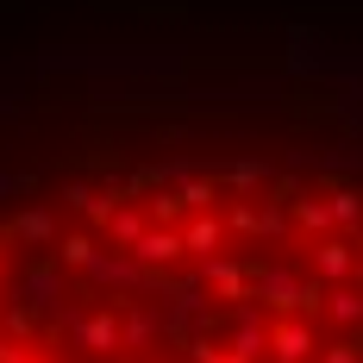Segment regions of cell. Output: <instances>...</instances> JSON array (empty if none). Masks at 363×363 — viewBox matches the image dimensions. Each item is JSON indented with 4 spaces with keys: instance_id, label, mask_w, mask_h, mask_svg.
Listing matches in <instances>:
<instances>
[{
    "instance_id": "obj_1",
    "label": "cell",
    "mask_w": 363,
    "mask_h": 363,
    "mask_svg": "<svg viewBox=\"0 0 363 363\" xmlns=\"http://www.w3.org/2000/svg\"><path fill=\"white\" fill-rule=\"evenodd\" d=\"M269 357H276V363H307V357H313V326L276 320V326H269Z\"/></svg>"
},
{
    "instance_id": "obj_2",
    "label": "cell",
    "mask_w": 363,
    "mask_h": 363,
    "mask_svg": "<svg viewBox=\"0 0 363 363\" xmlns=\"http://www.w3.org/2000/svg\"><path fill=\"white\" fill-rule=\"evenodd\" d=\"M132 251H138V263H176V257H188V245H182V232L157 225V232H145Z\"/></svg>"
},
{
    "instance_id": "obj_3",
    "label": "cell",
    "mask_w": 363,
    "mask_h": 363,
    "mask_svg": "<svg viewBox=\"0 0 363 363\" xmlns=\"http://www.w3.org/2000/svg\"><path fill=\"white\" fill-rule=\"evenodd\" d=\"M75 345H94V351H125V338H119V326H113V320H82V326H75Z\"/></svg>"
},
{
    "instance_id": "obj_4",
    "label": "cell",
    "mask_w": 363,
    "mask_h": 363,
    "mask_svg": "<svg viewBox=\"0 0 363 363\" xmlns=\"http://www.w3.org/2000/svg\"><path fill=\"white\" fill-rule=\"evenodd\" d=\"M313 269H320L326 282H338V276H351V245H338V238H326V245L313 251Z\"/></svg>"
},
{
    "instance_id": "obj_5",
    "label": "cell",
    "mask_w": 363,
    "mask_h": 363,
    "mask_svg": "<svg viewBox=\"0 0 363 363\" xmlns=\"http://www.w3.org/2000/svg\"><path fill=\"white\" fill-rule=\"evenodd\" d=\"M57 257H63L69 269H88L101 251H94V238H88V232H69V238H57Z\"/></svg>"
},
{
    "instance_id": "obj_6",
    "label": "cell",
    "mask_w": 363,
    "mask_h": 363,
    "mask_svg": "<svg viewBox=\"0 0 363 363\" xmlns=\"http://www.w3.org/2000/svg\"><path fill=\"white\" fill-rule=\"evenodd\" d=\"M13 232H19L26 245H57V225H50V213H19V219H13Z\"/></svg>"
},
{
    "instance_id": "obj_7",
    "label": "cell",
    "mask_w": 363,
    "mask_h": 363,
    "mask_svg": "<svg viewBox=\"0 0 363 363\" xmlns=\"http://www.w3.org/2000/svg\"><path fill=\"white\" fill-rule=\"evenodd\" d=\"M182 245L194 257H213V245H219V219H194L188 232H182Z\"/></svg>"
},
{
    "instance_id": "obj_8",
    "label": "cell",
    "mask_w": 363,
    "mask_h": 363,
    "mask_svg": "<svg viewBox=\"0 0 363 363\" xmlns=\"http://www.w3.org/2000/svg\"><path fill=\"white\" fill-rule=\"evenodd\" d=\"M207 282H213L219 294H232V301L245 294V276H238V263H219V257H207Z\"/></svg>"
},
{
    "instance_id": "obj_9",
    "label": "cell",
    "mask_w": 363,
    "mask_h": 363,
    "mask_svg": "<svg viewBox=\"0 0 363 363\" xmlns=\"http://www.w3.org/2000/svg\"><path fill=\"white\" fill-rule=\"evenodd\" d=\"M107 232H113V238H119V245H138V238H145V219L132 213V207H113Z\"/></svg>"
},
{
    "instance_id": "obj_10",
    "label": "cell",
    "mask_w": 363,
    "mask_h": 363,
    "mask_svg": "<svg viewBox=\"0 0 363 363\" xmlns=\"http://www.w3.org/2000/svg\"><path fill=\"white\" fill-rule=\"evenodd\" d=\"M326 307H332V313H338V320H363V294H351V289L326 294Z\"/></svg>"
},
{
    "instance_id": "obj_11",
    "label": "cell",
    "mask_w": 363,
    "mask_h": 363,
    "mask_svg": "<svg viewBox=\"0 0 363 363\" xmlns=\"http://www.w3.org/2000/svg\"><path fill=\"white\" fill-rule=\"evenodd\" d=\"M176 194H182V207H207L213 201V182H182Z\"/></svg>"
},
{
    "instance_id": "obj_12",
    "label": "cell",
    "mask_w": 363,
    "mask_h": 363,
    "mask_svg": "<svg viewBox=\"0 0 363 363\" xmlns=\"http://www.w3.org/2000/svg\"><path fill=\"white\" fill-rule=\"evenodd\" d=\"M357 213H363V201H357V194H332V219H345V225H351Z\"/></svg>"
},
{
    "instance_id": "obj_13",
    "label": "cell",
    "mask_w": 363,
    "mask_h": 363,
    "mask_svg": "<svg viewBox=\"0 0 363 363\" xmlns=\"http://www.w3.org/2000/svg\"><path fill=\"white\" fill-rule=\"evenodd\" d=\"M301 219L320 232V225H332V207H326V201H301Z\"/></svg>"
},
{
    "instance_id": "obj_14",
    "label": "cell",
    "mask_w": 363,
    "mask_h": 363,
    "mask_svg": "<svg viewBox=\"0 0 363 363\" xmlns=\"http://www.w3.org/2000/svg\"><path fill=\"white\" fill-rule=\"evenodd\" d=\"M119 338H125V345H145V338H150V313H132V320H125V332H119Z\"/></svg>"
},
{
    "instance_id": "obj_15",
    "label": "cell",
    "mask_w": 363,
    "mask_h": 363,
    "mask_svg": "<svg viewBox=\"0 0 363 363\" xmlns=\"http://www.w3.org/2000/svg\"><path fill=\"white\" fill-rule=\"evenodd\" d=\"M6 332H13V338H26V345H32V313H26V307H19V313H6Z\"/></svg>"
},
{
    "instance_id": "obj_16",
    "label": "cell",
    "mask_w": 363,
    "mask_h": 363,
    "mask_svg": "<svg viewBox=\"0 0 363 363\" xmlns=\"http://www.w3.org/2000/svg\"><path fill=\"white\" fill-rule=\"evenodd\" d=\"M150 213H157V219H176V213H182V194H157V201H150Z\"/></svg>"
},
{
    "instance_id": "obj_17",
    "label": "cell",
    "mask_w": 363,
    "mask_h": 363,
    "mask_svg": "<svg viewBox=\"0 0 363 363\" xmlns=\"http://www.w3.org/2000/svg\"><path fill=\"white\" fill-rule=\"evenodd\" d=\"M326 363H357V351H351V345H332V351H326Z\"/></svg>"
},
{
    "instance_id": "obj_18",
    "label": "cell",
    "mask_w": 363,
    "mask_h": 363,
    "mask_svg": "<svg viewBox=\"0 0 363 363\" xmlns=\"http://www.w3.org/2000/svg\"><path fill=\"white\" fill-rule=\"evenodd\" d=\"M0 363H19V345H6V338H0Z\"/></svg>"
},
{
    "instance_id": "obj_19",
    "label": "cell",
    "mask_w": 363,
    "mask_h": 363,
    "mask_svg": "<svg viewBox=\"0 0 363 363\" xmlns=\"http://www.w3.org/2000/svg\"><path fill=\"white\" fill-rule=\"evenodd\" d=\"M213 363H245V357H238V351H232V357H213Z\"/></svg>"
},
{
    "instance_id": "obj_20",
    "label": "cell",
    "mask_w": 363,
    "mask_h": 363,
    "mask_svg": "<svg viewBox=\"0 0 363 363\" xmlns=\"http://www.w3.org/2000/svg\"><path fill=\"white\" fill-rule=\"evenodd\" d=\"M0 282H6V251H0Z\"/></svg>"
},
{
    "instance_id": "obj_21",
    "label": "cell",
    "mask_w": 363,
    "mask_h": 363,
    "mask_svg": "<svg viewBox=\"0 0 363 363\" xmlns=\"http://www.w3.org/2000/svg\"><path fill=\"white\" fill-rule=\"evenodd\" d=\"M19 363H26V357H19Z\"/></svg>"
}]
</instances>
